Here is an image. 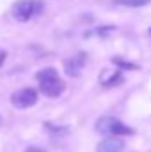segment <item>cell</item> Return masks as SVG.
Returning a JSON list of instances; mask_svg holds the SVG:
<instances>
[{"label":"cell","mask_w":151,"mask_h":152,"mask_svg":"<svg viewBox=\"0 0 151 152\" xmlns=\"http://www.w3.org/2000/svg\"><path fill=\"white\" fill-rule=\"evenodd\" d=\"M38 81H39V88L41 92L46 96V97H59L66 85L64 81L59 78L57 71L53 67H46V69H41L38 73Z\"/></svg>","instance_id":"cell-1"},{"label":"cell","mask_w":151,"mask_h":152,"mask_svg":"<svg viewBox=\"0 0 151 152\" xmlns=\"http://www.w3.org/2000/svg\"><path fill=\"white\" fill-rule=\"evenodd\" d=\"M96 131L101 134H133V129L114 117H101L96 122Z\"/></svg>","instance_id":"cell-2"},{"label":"cell","mask_w":151,"mask_h":152,"mask_svg":"<svg viewBox=\"0 0 151 152\" xmlns=\"http://www.w3.org/2000/svg\"><path fill=\"white\" fill-rule=\"evenodd\" d=\"M41 2L39 0H20L13 7V14L18 21H29L32 16H36L41 11Z\"/></svg>","instance_id":"cell-3"},{"label":"cell","mask_w":151,"mask_h":152,"mask_svg":"<svg viewBox=\"0 0 151 152\" xmlns=\"http://www.w3.org/2000/svg\"><path fill=\"white\" fill-rule=\"evenodd\" d=\"M38 101V92L34 88H21V90H16L13 96H11V103L13 106L16 108H30L34 106Z\"/></svg>","instance_id":"cell-4"},{"label":"cell","mask_w":151,"mask_h":152,"mask_svg":"<svg viewBox=\"0 0 151 152\" xmlns=\"http://www.w3.org/2000/svg\"><path fill=\"white\" fill-rule=\"evenodd\" d=\"M123 142L119 138H105L98 143L96 152H123Z\"/></svg>","instance_id":"cell-5"},{"label":"cell","mask_w":151,"mask_h":152,"mask_svg":"<svg viewBox=\"0 0 151 152\" xmlns=\"http://www.w3.org/2000/svg\"><path fill=\"white\" fill-rule=\"evenodd\" d=\"M82 67H84V55H78V57L64 60V69H66V73L70 76H78Z\"/></svg>","instance_id":"cell-6"},{"label":"cell","mask_w":151,"mask_h":152,"mask_svg":"<svg viewBox=\"0 0 151 152\" xmlns=\"http://www.w3.org/2000/svg\"><path fill=\"white\" fill-rule=\"evenodd\" d=\"M151 0H115V4L119 5H126V7H144L148 5Z\"/></svg>","instance_id":"cell-7"},{"label":"cell","mask_w":151,"mask_h":152,"mask_svg":"<svg viewBox=\"0 0 151 152\" xmlns=\"http://www.w3.org/2000/svg\"><path fill=\"white\" fill-rule=\"evenodd\" d=\"M114 64L119 66V67H124V69H137L135 64H128V62H124V60H121V58H114Z\"/></svg>","instance_id":"cell-8"},{"label":"cell","mask_w":151,"mask_h":152,"mask_svg":"<svg viewBox=\"0 0 151 152\" xmlns=\"http://www.w3.org/2000/svg\"><path fill=\"white\" fill-rule=\"evenodd\" d=\"M4 60H5V51H2V50H0V66L4 64Z\"/></svg>","instance_id":"cell-9"},{"label":"cell","mask_w":151,"mask_h":152,"mask_svg":"<svg viewBox=\"0 0 151 152\" xmlns=\"http://www.w3.org/2000/svg\"><path fill=\"white\" fill-rule=\"evenodd\" d=\"M150 34H151V28H150Z\"/></svg>","instance_id":"cell-10"}]
</instances>
